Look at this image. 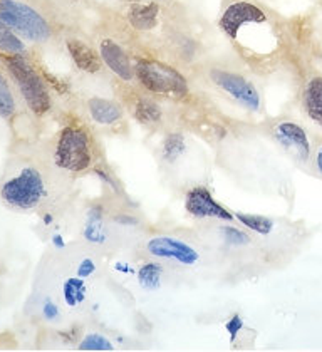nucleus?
<instances>
[{
    "label": "nucleus",
    "instance_id": "f257e3e1",
    "mask_svg": "<svg viewBox=\"0 0 322 352\" xmlns=\"http://www.w3.org/2000/svg\"><path fill=\"white\" fill-rule=\"evenodd\" d=\"M217 27L235 59L253 75L277 73L286 62L289 27L262 0H223Z\"/></svg>",
    "mask_w": 322,
    "mask_h": 352
},
{
    "label": "nucleus",
    "instance_id": "f03ea898",
    "mask_svg": "<svg viewBox=\"0 0 322 352\" xmlns=\"http://www.w3.org/2000/svg\"><path fill=\"white\" fill-rule=\"evenodd\" d=\"M195 79L200 86L250 115L264 113L262 91L253 74L240 62L235 66L225 60H203L195 67Z\"/></svg>",
    "mask_w": 322,
    "mask_h": 352
},
{
    "label": "nucleus",
    "instance_id": "7ed1b4c3",
    "mask_svg": "<svg viewBox=\"0 0 322 352\" xmlns=\"http://www.w3.org/2000/svg\"><path fill=\"white\" fill-rule=\"evenodd\" d=\"M135 81L138 88L168 101L187 103L193 97V81L187 71L153 52L135 51Z\"/></svg>",
    "mask_w": 322,
    "mask_h": 352
},
{
    "label": "nucleus",
    "instance_id": "20e7f679",
    "mask_svg": "<svg viewBox=\"0 0 322 352\" xmlns=\"http://www.w3.org/2000/svg\"><path fill=\"white\" fill-rule=\"evenodd\" d=\"M54 165L62 172H93L100 160V146L88 121H71L59 131L54 145Z\"/></svg>",
    "mask_w": 322,
    "mask_h": 352
},
{
    "label": "nucleus",
    "instance_id": "39448f33",
    "mask_svg": "<svg viewBox=\"0 0 322 352\" xmlns=\"http://www.w3.org/2000/svg\"><path fill=\"white\" fill-rule=\"evenodd\" d=\"M2 62L30 113L36 116L47 115L52 109V96L47 79L25 58V54H2Z\"/></svg>",
    "mask_w": 322,
    "mask_h": 352
},
{
    "label": "nucleus",
    "instance_id": "423d86ee",
    "mask_svg": "<svg viewBox=\"0 0 322 352\" xmlns=\"http://www.w3.org/2000/svg\"><path fill=\"white\" fill-rule=\"evenodd\" d=\"M115 91L126 108L128 116L133 117L136 123L148 130H161L168 126L172 119V109H170L172 103L146 93L136 84H117Z\"/></svg>",
    "mask_w": 322,
    "mask_h": 352
},
{
    "label": "nucleus",
    "instance_id": "0eeeda50",
    "mask_svg": "<svg viewBox=\"0 0 322 352\" xmlns=\"http://www.w3.org/2000/svg\"><path fill=\"white\" fill-rule=\"evenodd\" d=\"M0 24L12 29L29 43L44 44L54 36L47 17L21 0H0Z\"/></svg>",
    "mask_w": 322,
    "mask_h": 352
},
{
    "label": "nucleus",
    "instance_id": "6e6552de",
    "mask_svg": "<svg viewBox=\"0 0 322 352\" xmlns=\"http://www.w3.org/2000/svg\"><path fill=\"white\" fill-rule=\"evenodd\" d=\"M47 195L45 178L36 166H24L0 188V196L3 202L17 210H34L47 198Z\"/></svg>",
    "mask_w": 322,
    "mask_h": 352
},
{
    "label": "nucleus",
    "instance_id": "1a4fd4ad",
    "mask_svg": "<svg viewBox=\"0 0 322 352\" xmlns=\"http://www.w3.org/2000/svg\"><path fill=\"white\" fill-rule=\"evenodd\" d=\"M100 58L103 60L106 73L116 79L117 84L131 86L136 84L135 81V51L121 39L119 34L113 32H97L94 37Z\"/></svg>",
    "mask_w": 322,
    "mask_h": 352
},
{
    "label": "nucleus",
    "instance_id": "9d476101",
    "mask_svg": "<svg viewBox=\"0 0 322 352\" xmlns=\"http://www.w3.org/2000/svg\"><path fill=\"white\" fill-rule=\"evenodd\" d=\"M172 10H175V7H166L157 2H143V0L121 2V17L124 25L128 30L139 36H153L158 30L161 32L166 22L172 19H168V12Z\"/></svg>",
    "mask_w": 322,
    "mask_h": 352
},
{
    "label": "nucleus",
    "instance_id": "9b49d317",
    "mask_svg": "<svg viewBox=\"0 0 322 352\" xmlns=\"http://www.w3.org/2000/svg\"><path fill=\"white\" fill-rule=\"evenodd\" d=\"M82 109H84L86 121L94 128V130L103 131H119L126 126L128 113L124 104L115 94L96 93L88 94L82 101Z\"/></svg>",
    "mask_w": 322,
    "mask_h": 352
},
{
    "label": "nucleus",
    "instance_id": "f8f14e48",
    "mask_svg": "<svg viewBox=\"0 0 322 352\" xmlns=\"http://www.w3.org/2000/svg\"><path fill=\"white\" fill-rule=\"evenodd\" d=\"M267 132L277 143L280 150L286 151L294 161L308 165L312 158V143L308 130L297 121L289 117H280L268 124Z\"/></svg>",
    "mask_w": 322,
    "mask_h": 352
},
{
    "label": "nucleus",
    "instance_id": "ddd939ff",
    "mask_svg": "<svg viewBox=\"0 0 322 352\" xmlns=\"http://www.w3.org/2000/svg\"><path fill=\"white\" fill-rule=\"evenodd\" d=\"M148 255L161 262H172L183 267H192L198 263L200 252L188 242L170 235H157L151 237L145 245Z\"/></svg>",
    "mask_w": 322,
    "mask_h": 352
},
{
    "label": "nucleus",
    "instance_id": "4468645a",
    "mask_svg": "<svg viewBox=\"0 0 322 352\" xmlns=\"http://www.w3.org/2000/svg\"><path fill=\"white\" fill-rule=\"evenodd\" d=\"M185 210L192 217L200 220H218V222H233L235 217L232 211L220 205L214 198L210 190L205 187H193L185 195Z\"/></svg>",
    "mask_w": 322,
    "mask_h": 352
},
{
    "label": "nucleus",
    "instance_id": "2eb2a0df",
    "mask_svg": "<svg viewBox=\"0 0 322 352\" xmlns=\"http://www.w3.org/2000/svg\"><path fill=\"white\" fill-rule=\"evenodd\" d=\"M66 49L76 69L81 71L82 74L91 75V78H100L106 73L103 60L100 58L96 45L86 43L81 37H67Z\"/></svg>",
    "mask_w": 322,
    "mask_h": 352
},
{
    "label": "nucleus",
    "instance_id": "dca6fc26",
    "mask_svg": "<svg viewBox=\"0 0 322 352\" xmlns=\"http://www.w3.org/2000/svg\"><path fill=\"white\" fill-rule=\"evenodd\" d=\"M301 108L306 117L322 131V75H309L302 84Z\"/></svg>",
    "mask_w": 322,
    "mask_h": 352
},
{
    "label": "nucleus",
    "instance_id": "f3484780",
    "mask_svg": "<svg viewBox=\"0 0 322 352\" xmlns=\"http://www.w3.org/2000/svg\"><path fill=\"white\" fill-rule=\"evenodd\" d=\"M187 138L181 131H168L163 138L161 146H160V154L163 163H166L168 166L176 165L178 161L183 158V154L187 153Z\"/></svg>",
    "mask_w": 322,
    "mask_h": 352
},
{
    "label": "nucleus",
    "instance_id": "a211bd4d",
    "mask_svg": "<svg viewBox=\"0 0 322 352\" xmlns=\"http://www.w3.org/2000/svg\"><path fill=\"white\" fill-rule=\"evenodd\" d=\"M62 297L67 307L74 309L81 305L88 297V285L82 280V277H71L64 280L62 283Z\"/></svg>",
    "mask_w": 322,
    "mask_h": 352
},
{
    "label": "nucleus",
    "instance_id": "6ab92c4d",
    "mask_svg": "<svg viewBox=\"0 0 322 352\" xmlns=\"http://www.w3.org/2000/svg\"><path fill=\"white\" fill-rule=\"evenodd\" d=\"M25 51H27V45H25L24 39L17 36L12 29L0 24V52L7 56H15L25 54Z\"/></svg>",
    "mask_w": 322,
    "mask_h": 352
},
{
    "label": "nucleus",
    "instance_id": "aec40b11",
    "mask_svg": "<svg viewBox=\"0 0 322 352\" xmlns=\"http://www.w3.org/2000/svg\"><path fill=\"white\" fill-rule=\"evenodd\" d=\"M84 237L86 240L93 242V244H101L106 237L104 220H103V211L101 208L94 207L91 208L88 213V222L84 226Z\"/></svg>",
    "mask_w": 322,
    "mask_h": 352
},
{
    "label": "nucleus",
    "instance_id": "412c9836",
    "mask_svg": "<svg viewBox=\"0 0 322 352\" xmlns=\"http://www.w3.org/2000/svg\"><path fill=\"white\" fill-rule=\"evenodd\" d=\"M235 220L240 223L242 226L250 230L253 233L259 235H268L274 230V222L268 217H264V215H252V213H233Z\"/></svg>",
    "mask_w": 322,
    "mask_h": 352
},
{
    "label": "nucleus",
    "instance_id": "4be33fe9",
    "mask_svg": "<svg viewBox=\"0 0 322 352\" xmlns=\"http://www.w3.org/2000/svg\"><path fill=\"white\" fill-rule=\"evenodd\" d=\"M163 277V265L158 262H146L138 268L139 285L146 290H154L160 287Z\"/></svg>",
    "mask_w": 322,
    "mask_h": 352
},
{
    "label": "nucleus",
    "instance_id": "5701e85b",
    "mask_svg": "<svg viewBox=\"0 0 322 352\" xmlns=\"http://www.w3.org/2000/svg\"><path fill=\"white\" fill-rule=\"evenodd\" d=\"M17 111V101H15L14 91L10 88L9 79L0 71V117L10 119Z\"/></svg>",
    "mask_w": 322,
    "mask_h": 352
},
{
    "label": "nucleus",
    "instance_id": "b1692460",
    "mask_svg": "<svg viewBox=\"0 0 322 352\" xmlns=\"http://www.w3.org/2000/svg\"><path fill=\"white\" fill-rule=\"evenodd\" d=\"M79 351H113L115 346L106 336L97 334V332H93V334H88L82 338L81 342H79Z\"/></svg>",
    "mask_w": 322,
    "mask_h": 352
},
{
    "label": "nucleus",
    "instance_id": "393cba45",
    "mask_svg": "<svg viewBox=\"0 0 322 352\" xmlns=\"http://www.w3.org/2000/svg\"><path fill=\"white\" fill-rule=\"evenodd\" d=\"M220 233H222L223 240H225L227 244L235 245V247H242V245H249L250 240H252V238H250L247 233L242 232V230H238V228H235V226H232V225L222 226V230H220Z\"/></svg>",
    "mask_w": 322,
    "mask_h": 352
},
{
    "label": "nucleus",
    "instance_id": "a878e982",
    "mask_svg": "<svg viewBox=\"0 0 322 352\" xmlns=\"http://www.w3.org/2000/svg\"><path fill=\"white\" fill-rule=\"evenodd\" d=\"M96 272V263H94V260L91 259H84L81 263H79L78 267V275L79 277L86 279V277H91V275Z\"/></svg>",
    "mask_w": 322,
    "mask_h": 352
},
{
    "label": "nucleus",
    "instance_id": "bb28decb",
    "mask_svg": "<svg viewBox=\"0 0 322 352\" xmlns=\"http://www.w3.org/2000/svg\"><path fill=\"white\" fill-rule=\"evenodd\" d=\"M43 316L47 320H56L59 317V307L52 301H45L43 307Z\"/></svg>",
    "mask_w": 322,
    "mask_h": 352
},
{
    "label": "nucleus",
    "instance_id": "cd10ccee",
    "mask_svg": "<svg viewBox=\"0 0 322 352\" xmlns=\"http://www.w3.org/2000/svg\"><path fill=\"white\" fill-rule=\"evenodd\" d=\"M314 166H316L317 173L322 176V145L317 146L316 153H314Z\"/></svg>",
    "mask_w": 322,
    "mask_h": 352
},
{
    "label": "nucleus",
    "instance_id": "c85d7f7f",
    "mask_svg": "<svg viewBox=\"0 0 322 352\" xmlns=\"http://www.w3.org/2000/svg\"><path fill=\"white\" fill-rule=\"evenodd\" d=\"M242 327V320L238 319V317H235V319H232V322H230L229 325H227V329H229V332L232 336H235L238 332V329Z\"/></svg>",
    "mask_w": 322,
    "mask_h": 352
},
{
    "label": "nucleus",
    "instance_id": "c756f323",
    "mask_svg": "<svg viewBox=\"0 0 322 352\" xmlns=\"http://www.w3.org/2000/svg\"><path fill=\"white\" fill-rule=\"evenodd\" d=\"M119 2H124V0H119ZM143 2H157L166 7H175V0H143Z\"/></svg>",
    "mask_w": 322,
    "mask_h": 352
}]
</instances>
